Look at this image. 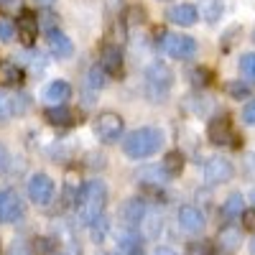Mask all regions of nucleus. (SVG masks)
I'll list each match as a JSON object with an SVG mask.
<instances>
[{
  "instance_id": "f257e3e1",
  "label": "nucleus",
  "mask_w": 255,
  "mask_h": 255,
  "mask_svg": "<svg viewBox=\"0 0 255 255\" xmlns=\"http://www.w3.org/2000/svg\"><path fill=\"white\" fill-rule=\"evenodd\" d=\"M105 204H108V189H105V184L100 179L90 181V184H84L82 189V194H79V202H77V220L82 225H92L102 217V212H105Z\"/></svg>"
},
{
  "instance_id": "f03ea898",
  "label": "nucleus",
  "mask_w": 255,
  "mask_h": 255,
  "mask_svg": "<svg viewBox=\"0 0 255 255\" xmlns=\"http://www.w3.org/2000/svg\"><path fill=\"white\" fill-rule=\"evenodd\" d=\"M161 143H163L161 130H156V128H138L123 140V148L130 158H145V156H153L161 148Z\"/></svg>"
},
{
  "instance_id": "7ed1b4c3",
  "label": "nucleus",
  "mask_w": 255,
  "mask_h": 255,
  "mask_svg": "<svg viewBox=\"0 0 255 255\" xmlns=\"http://www.w3.org/2000/svg\"><path fill=\"white\" fill-rule=\"evenodd\" d=\"M171 82H174V74H171V69H168L166 64H161V61L151 64L148 72H145V92H148V97L151 100H163L168 87H171Z\"/></svg>"
},
{
  "instance_id": "20e7f679",
  "label": "nucleus",
  "mask_w": 255,
  "mask_h": 255,
  "mask_svg": "<svg viewBox=\"0 0 255 255\" xmlns=\"http://www.w3.org/2000/svg\"><path fill=\"white\" fill-rule=\"evenodd\" d=\"M125 130V123L118 113H102L95 120V135L102 143H118V138H123Z\"/></svg>"
},
{
  "instance_id": "39448f33",
  "label": "nucleus",
  "mask_w": 255,
  "mask_h": 255,
  "mask_svg": "<svg viewBox=\"0 0 255 255\" xmlns=\"http://www.w3.org/2000/svg\"><path fill=\"white\" fill-rule=\"evenodd\" d=\"M23 220V202H20L18 191L13 189H0V222H20Z\"/></svg>"
},
{
  "instance_id": "423d86ee",
  "label": "nucleus",
  "mask_w": 255,
  "mask_h": 255,
  "mask_svg": "<svg viewBox=\"0 0 255 255\" xmlns=\"http://www.w3.org/2000/svg\"><path fill=\"white\" fill-rule=\"evenodd\" d=\"M197 41L191 38V36H163V51L168 54V56H174V59H179V61H186V59H191L197 54Z\"/></svg>"
},
{
  "instance_id": "0eeeda50",
  "label": "nucleus",
  "mask_w": 255,
  "mask_h": 255,
  "mask_svg": "<svg viewBox=\"0 0 255 255\" xmlns=\"http://www.w3.org/2000/svg\"><path fill=\"white\" fill-rule=\"evenodd\" d=\"M28 197H31L33 204L46 207L54 197V181L46 174H33L31 181H28Z\"/></svg>"
},
{
  "instance_id": "6e6552de",
  "label": "nucleus",
  "mask_w": 255,
  "mask_h": 255,
  "mask_svg": "<svg viewBox=\"0 0 255 255\" xmlns=\"http://www.w3.org/2000/svg\"><path fill=\"white\" fill-rule=\"evenodd\" d=\"M176 222H179V227H181L184 232H189V235H199V232L204 230V215H202L197 207H191V204L179 207Z\"/></svg>"
},
{
  "instance_id": "1a4fd4ad",
  "label": "nucleus",
  "mask_w": 255,
  "mask_h": 255,
  "mask_svg": "<svg viewBox=\"0 0 255 255\" xmlns=\"http://www.w3.org/2000/svg\"><path fill=\"white\" fill-rule=\"evenodd\" d=\"M232 174H235V168H232V163L227 158H209L207 166H204V179L207 184H225L232 179Z\"/></svg>"
},
{
  "instance_id": "9d476101",
  "label": "nucleus",
  "mask_w": 255,
  "mask_h": 255,
  "mask_svg": "<svg viewBox=\"0 0 255 255\" xmlns=\"http://www.w3.org/2000/svg\"><path fill=\"white\" fill-rule=\"evenodd\" d=\"M209 140L212 143H220V145H235V133H232V123L227 115H217L215 120L209 123Z\"/></svg>"
},
{
  "instance_id": "9b49d317",
  "label": "nucleus",
  "mask_w": 255,
  "mask_h": 255,
  "mask_svg": "<svg viewBox=\"0 0 255 255\" xmlns=\"http://www.w3.org/2000/svg\"><path fill=\"white\" fill-rule=\"evenodd\" d=\"M15 31H18V38L23 41L26 46H33L36 33H38V18L31 10H20V15L15 18Z\"/></svg>"
},
{
  "instance_id": "f8f14e48",
  "label": "nucleus",
  "mask_w": 255,
  "mask_h": 255,
  "mask_svg": "<svg viewBox=\"0 0 255 255\" xmlns=\"http://www.w3.org/2000/svg\"><path fill=\"white\" fill-rule=\"evenodd\" d=\"M145 215H148L145 202H143V199H138V197L128 199V202L123 204V209H120V217H123V222H125V227H128V230L138 227V225L143 222V217H145Z\"/></svg>"
},
{
  "instance_id": "ddd939ff",
  "label": "nucleus",
  "mask_w": 255,
  "mask_h": 255,
  "mask_svg": "<svg viewBox=\"0 0 255 255\" xmlns=\"http://www.w3.org/2000/svg\"><path fill=\"white\" fill-rule=\"evenodd\" d=\"M168 20L176 26H194L197 23V18H199V10L191 5V3H179V5H171L166 10Z\"/></svg>"
},
{
  "instance_id": "4468645a",
  "label": "nucleus",
  "mask_w": 255,
  "mask_h": 255,
  "mask_svg": "<svg viewBox=\"0 0 255 255\" xmlns=\"http://www.w3.org/2000/svg\"><path fill=\"white\" fill-rule=\"evenodd\" d=\"M46 41H49V51H51L56 59H67V56H72V51H74V44L69 41V36H64L59 28H51V31L46 33Z\"/></svg>"
},
{
  "instance_id": "2eb2a0df",
  "label": "nucleus",
  "mask_w": 255,
  "mask_h": 255,
  "mask_svg": "<svg viewBox=\"0 0 255 255\" xmlns=\"http://www.w3.org/2000/svg\"><path fill=\"white\" fill-rule=\"evenodd\" d=\"M100 67L105 69V74H120L123 69V51L113 44H105L100 51Z\"/></svg>"
},
{
  "instance_id": "dca6fc26",
  "label": "nucleus",
  "mask_w": 255,
  "mask_h": 255,
  "mask_svg": "<svg viewBox=\"0 0 255 255\" xmlns=\"http://www.w3.org/2000/svg\"><path fill=\"white\" fill-rule=\"evenodd\" d=\"M115 255H143V243L133 230H125L118 235V253Z\"/></svg>"
},
{
  "instance_id": "f3484780",
  "label": "nucleus",
  "mask_w": 255,
  "mask_h": 255,
  "mask_svg": "<svg viewBox=\"0 0 255 255\" xmlns=\"http://www.w3.org/2000/svg\"><path fill=\"white\" fill-rule=\"evenodd\" d=\"M44 97H46V102H49V105H54V108H61V105L72 97V87H69L67 82L56 79V82H51L49 87L44 90Z\"/></svg>"
},
{
  "instance_id": "a211bd4d",
  "label": "nucleus",
  "mask_w": 255,
  "mask_h": 255,
  "mask_svg": "<svg viewBox=\"0 0 255 255\" xmlns=\"http://www.w3.org/2000/svg\"><path fill=\"white\" fill-rule=\"evenodd\" d=\"M23 67L15 61H0V84L3 87H15V84L23 82Z\"/></svg>"
},
{
  "instance_id": "6ab92c4d",
  "label": "nucleus",
  "mask_w": 255,
  "mask_h": 255,
  "mask_svg": "<svg viewBox=\"0 0 255 255\" xmlns=\"http://www.w3.org/2000/svg\"><path fill=\"white\" fill-rule=\"evenodd\" d=\"M82 189H84V186L79 184V176H77L74 171H69V174H67V179H64V202L77 207V202H79V194H82Z\"/></svg>"
},
{
  "instance_id": "aec40b11",
  "label": "nucleus",
  "mask_w": 255,
  "mask_h": 255,
  "mask_svg": "<svg viewBox=\"0 0 255 255\" xmlns=\"http://www.w3.org/2000/svg\"><path fill=\"white\" fill-rule=\"evenodd\" d=\"M217 240H220V248H225V250H235V248H240V230H238V227H232V225H227V227L220 230Z\"/></svg>"
},
{
  "instance_id": "412c9836",
  "label": "nucleus",
  "mask_w": 255,
  "mask_h": 255,
  "mask_svg": "<svg viewBox=\"0 0 255 255\" xmlns=\"http://www.w3.org/2000/svg\"><path fill=\"white\" fill-rule=\"evenodd\" d=\"M222 215L225 217H243L245 215V199L240 194H230L222 204Z\"/></svg>"
},
{
  "instance_id": "4be33fe9",
  "label": "nucleus",
  "mask_w": 255,
  "mask_h": 255,
  "mask_svg": "<svg viewBox=\"0 0 255 255\" xmlns=\"http://www.w3.org/2000/svg\"><path fill=\"white\" fill-rule=\"evenodd\" d=\"M46 120L54 123V125H72V123L79 120V118H77L72 110H67V108L61 105V108H49V110H46Z\"/></svg>"
},
{
  "instance_id": "5701e85b",
  "label": "nucleus",
  "mask_w": 255,
  "mask_h": 255,
  "mask_svg": "<svg viewBox=\"0 0 255 255\" xmlns=\"http://www.w3.org/2000/svg\"><path fill=\"white\" fill-rule=\"evenodd\" d=\"M181 168H184V156H181L179 151L166 153V158H163V171H166L168 176H179Z\"/></svg>"
},
{
  "instance_id": "b1692460",
  "label": "nucleus",
  "mask_w": 255,
  "mask_h": 255,
  "mask_svg": "<svg viewBox=\"0 0 255 255\" xmlns=\"http://www.w3.org/2000/svg\"><path fill=\"white\" fill-rule=\"evenodd\" d=\"M222 13V0H202L199 3V15H204L209 23H215Z\"/></svg>"
},
{
  "instance_id": "393cba45",
  "label": "nucleus",
  "mask_w": 255,
  "mask_h": 255,
  "mask_svg": "<svg viewBox=\"0 0 255 255\" xmlns=\"http://www.w3.org/2000/svg\"><path fill=\"white\" fill-rule=\"evenodd\" d=\"M140 230H143V235H145V238H156L158 232H161V220L153 217V215H145L143 222H140Z\"/></svg>"
},
{
  "instance_id": "a878e982",
  "label": "nucleus",
  "mask_w": 255,
  "mask_h": 255,
  "mask_svg": "<svg viewBox=\"0 0 255 255\" xmlns=\"http://www.w3.org/2000/svg\"><path fill=\"white\" fill-rule=\"evenodd\" d=\"M13 110H15L13 97H10L5 90H0V123H5V120L13 115Z\"/></svg>"
},
{
  "instance_id": "bb28decb",
  "label": "nucleus",
  "mask_w": 255,
  "mask_h": 255,
  "mask_svg": "<svg viewBox=\"0 0 255 255\" xmlns=\"http://www.w3.org/2000/svg\"><path fill=\"white\" fill-rule=\"evenodd\" d=\"M90 230H92V238H95L97 243H102V240H105V235H108V230H110V222H108V217L102 215L97 222H92V225H90Z\"/></svg>"
},
{
  "instance_id": "cd10ccee",
  "label": "nucleus",
  "mask_w": 255,
  "mask_h": 255,
  "mask_svg": "<svg viewBox=\"0 0 255 255\" xmlns=\"http://www.w3.org/2000/svg\"><path fill=\"white\" fill-rule=\"evenodd\" d=\"M240 72H243V77H248V79L255 82V51L253 54H245L240 59Z\"/></svg>"
},
{
  "instance_id": "c85d7f7f",
  "label": "nucleus",
  "mask_w": 255,
  "mask_h": 255,
  "mask_svg": "<svg viewBox=\"0 0 255 255\" xmlns=\"http://www.w3.org/2000/svg\"><path fill=\"white\" fill-rule=\"evenodd\" d=\"M186 255H215V253H212L207 240H191L186 248Z\"/></svg>"
},
{
  "instance_id": "c756f323",
  "label": "nucleus",
  "mask_w": 255,
  "mask_h": 255,
  "mask_svg": "<svg viewBox=\"0 0 255 255\" xmlns=\"http://www.w3.org/2000/svg\"><path fill=\"white\" fill-rule=\"evenodd\" d=\"M87 82H90V87H105V82H108V79H105V69L102 67H92Z\"/></svg>"
},
{
  "instance_id": "7c9ffc66",
  "label": "nucleus",
  "mask_w": 255,
  "mask_h": 255,
  "mask_svg": "<svg viewBox=\"0 0 255 255\" xmlns=\"http://www.w3.org/2000/svg\"><path fill=\"white\" fill-rule=\"evenodd\" d=\"M227 92L232 95V97H235V100H243V97H248V84H243V82H230L227 84Z\"/></svg>"
},
{
  "instance_id": "2f4dec72",
  "label": "nucleus",
  "mask_w": 255,
  "mask_h": 255,
  "mask_svg": "<svg viewBox=\"0 0 255 255\" xmlns=\"http://www.w3.org/2000/svg\"><path fill=\"white\" fill-rule=\"evenodd\" d=\"M13 38V23L8 18H0V44H8Z\"/></svg>"
},
{
  "instance_id": "473e14b6",
  "label": "nucleus",
  "mask_w": 255,
  "mask_h": 255,
  "mask_svg": "<svg viewBox=\"0 0 255 255\" xmlns=\"http://www.w3.org/2000/svg\"><path fill=\"white\" fill-rule=\"evenodd\" d=\"M243 120H245L248 125H255V100H250V102L245 105V110H243Z\"/></svg>"
},
{
  "instance_id": "72a5a7b5",
  "label": "nucleus",
  "mask_w": 255,
  "mask_h": 255,
  "mask_svg": "<svg viewBox=\"0 0 255 255\" xmlns=\"http://www.w3.org/2000/svg\"><path fill=\"white\" fill-rule=\"evenodd\" d=\"M243 227L255 232V209H245V215H243Z\"/></svg>"
},
{
  "instance_id": "f704fd0d",
  "label": "nucleus",
  "mask_w": 255,
  "mask_h": 255,
  "mask_svg": "<svg viewBox=\"0 0 255 255\" xmlns=\"http://www.w3.org/2000/svg\"><path fill=\"white\" fill-rule=\"evenodd\" d=\"M8 161H10V156H8V148L0 143V176L5 174V168H8Z\"/></svg>"
},
{
  "instance_id": "c9c22d12",
  "label": "nucleus",
  "mask_w": 255,
  "mask_h": 255,
  "mask_svg": "<svg viewBox=\"0 0 255 255\" xmlns=\"http://www.w3.org/2000/svg\"><path fill=\"white\" fill-rule=\"evenodd\" d=\"M191 82H194V84H207L209 79H207V72L204 69H194V72H191Z\"/></svg>"
},
{
  "instance_id": "e433bc0d",
  "label": "nucleus",
  "mask_w": 255,
  "mask_h": 255,
  "mask_svg": "<svg viewBox=\"0 0 255 255\" xmlns=\"http://www.w3.org/2000/svg\"><path fill=\"white\" fill-rule=\"evenodd\" d=\"M8 255H31V253H28L26 243H13V248H10V253H8Z\"/></svg>"
},
{
  "instance_id": "4c0bfd02",
  "label": "nucleus",
  "mask_w": 255,
  "mask_h": 255,
  "mask_svg": "<svg viewBox=\"0 0 255 255\" xmlns=\"http://www.w3.org/2000/svg\"><path fill=\"white\" fill-rule=\"evenodd\" d=\"M245 166H248V174H253V176H255V153L245 158Z\"/></svg>"
},
{
  "instance_id": "58836bf2",
  "label": "nucleus",
  "mask_w": 255,
  "mask_h": 255,
  "mask_svg": "<svg viewBox=\"0 0 255 255\" xmlns=\"http://www.w3.org/2000/svg\"><path fill=\"white\" fill-rule=\"evenodd\" d=\"M153 255H176V253H174L171 248H158V250H156Z\"/></svg>"
},
{
  "instance_id": "ea45409f",
  "label": "nucleus",
  "mask_w": 255,
  "mask_h": 255,
  "mask_svg": "<svg viewBox=\"0 0 255 255\" xmlns=\"http://www.w3.org/2000/svg\"><path fill=\"white\" fill-rule=\"evenodd\" d=\"M54 3H56V0H36V5H41V8H49Z\"/></svg>"
},
{
  "instance_id": "a19ab883",
  "label": "nucleus",
  "mask_w": 255,
  "mask_h": 255,
  "mask_svg": "<svg viewBox=\"0 0 255 255\" xmlns=\"http://www.w3.org/2000/svg\"><path fill=\"white\" fill-rule=\"evenodd\" d=\"M250 253H253V255H255V238H253V240H250Z\"/></svg>"
},
{
  "instance_id": "79ce46f5",
  "label": "nucleus",
  "mask_w": 255,
  "mask_h": 255,
  "mask_svg": "<svg viewBox=\"0 0 255 255\" xmlns=\"http://www.w3.org/2000/svg\"><path fill=\"white\" fill-rule=\"evenodd\" d=\"M54 255H69V253H54Z\"/></svg>"
},
{
  "instance_id": "37998d69",
  "label": "nucleus",
  "mask_w": 255,
  "mask_h": 255,
  "mask_svg": "<svg viewBox=\"0 0 255 255\" xmlns=\"http://www.w3.org/2000/svg\"><path fill=\"white\" fill-rule=\"evenodd\" d=\"M97 255H110V253H97Z\"/></svg>"
},
{
  "instance_id": "c03bdc74",
  "label": "nucleus",
  "mask_w": 255,
  "mask_h": 255,
  "mask_svg": "<svg viewBox=\"0 0 255 255\" xmlns=\"http://www.w3.org/2000/svg\"><path fill=\"white\" fill-rule=\"evenodd\" d=\"M253 202H255V191H253Z\"/></svg>"
},
{
  "instance_id": "a18cd8bd",
  "label": "nucleus",
  "mask_w": 255,
  "mask_h": 255,
  "mask_svg": "<svg viewBox=\"0 0 255 255\" xmlns=\"http://www.w3.org/2000/svg\"><path fill=\"white\" fill-rule=\"evenodd\" d=\"M0 3H5V0H0Z\"/></svg>"
},
{
  "instance_id": "49530a36",
  "label": "nucleus",
  "mask_w": 255,
  "mask_h": 255,
  "mask_svg": "<svg viewBox=\"0 0 255 255\" xmlns=\"http://www.w3.org/2000/svg\"><path fill=\"white\" fill-rule=\"evenodd\" d=\"M253 38H255V33H253Z\"/></svg>"
}]
</instances>
